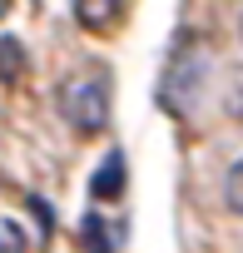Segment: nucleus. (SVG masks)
<instances>
[{
  "label": "nucleus",
  "instance_id": "obj_1",
  "mask_svg": "<svg viewBox=\"0 0 243 253\" xmlns=\"http://www.w3.org/2000/svg\"><path fill=\"white\" fill-rule=\"evenodd\" d=\"M203 75H208V45L199 35H179V45L164 65V80H159V104L174 119H189V109L203 89Z\"/></svg>",
  "mask_w": 243,
  "mask_h": 253
},
{
  "label": "nucleus",
  "instance_id": "obj_2",
  "mask_svg": "<svg viewBox=\"0 0 243 253\" xmlns=\"http://www.w3.org/2000/svg\"><path fill=\"white\" fill-rule=\"evenodd\" d=\"M60 114H65V124H70L80 139L104 134L109 129V80H104V70L70 75L60 84Z\"/></svg>",
  "mask_w": 243,
  "mask_h": 253
},
{
  "label": "nucleus",
  "instance_id": "obj_3",
  "mask_svg": "<svg viewBox=\"0 0 243 253\" xmlns=\"http://www.w3.org/2000/svg\"><path fill=\"white\" fill-rule=\"evenodd\" d=\"M124 184H129V169H124V154H109V159L99 164V174H94L89 194H94L99 204H109V199H119V194H124Z\"/></svg>",
  "mask_w": 243,
  "mask_h": 253
},
{
  "label": "nucleus",
  "instance_id": "obj_4",
  "mask_svg": "<svg viewBox=\"0 0 243 253\" xmlns=\"http://www.w3.org/2000/svg\"><path fill=\"white\" fill-rule=\"evenodd\" d=\"M119 10H124V0H75V20L94 35H104L119 20Z\"/></svg>",
  "mask_w": 243,
  "mask_h": 253
},
{
  "label": "nucleus",
  "instance_id": "obj_5",
  "mask_svg": "<svg viewBox=\"0 0 243 253\" xmlns=\"http://www.w3.org/2000/svg\"><path fill=\"white\" fill-rule=\"evenodd\" d=\"M20 75H25V50L15 35H5L0 40V80H20Z\"/></svg>",
  "mask_w": 243,
  "mask_h": 253
},
{
  "label": "nucleus",
  "instance_id": "obj_6",
  "mask_svg": "<svg viewBox=\"0 0 243 253\" xmlns=\"http://www.w3.org/2000/svg\"><path fill=\"white\" fill-rule=\"evenodd\" d=\"M0 253H30V238L15 218H0Z\"/></svg>",
  "mask_w": 243,
  "mask_h": 253
},
{
  "label": "nucleus",
  "instance_id": "obj_7",
  "mask_svg": "<svg viewBox=\"0 0 243 253\" xmlns=\"http://www.w3.org/2000/svg\"><path fill=\"white\" fill-rule=\"evenodd\" d=\"M223 199H228V209H233V213H243V159L223 174Z\"/></svg>",
  "mask_w": 243,
  "mask_h": 253
},
{
  "label": "nucleus",
  "instance_id": "obj_8",
  "mask_svg": "<svg viewBox=\"0 0 243 253\" xmlns=\"http://www.w3.org/2000/svg\"><path fill=\"white\" fill-rule=\"evenodd\" d=\"M84 238H89V253H114V243H109V228H104L94 213L84 218Z\"/></svg>",
  "mask_w": 243,
  "mask_h": 253
},
{
  "label": "nucleus",
  "instance_id": "obj_9",
  "mask_svg": "<svg viewBox=\"0 0 243 253\" xmlns=\"http://www.w3.org/2000/svg\"><path fill=\"white\" fill-rule=\"evenodd\" d=\"M228 114L243 124V80H238V84H233V94H228Z\"/></svg>",
  "mask_w": 243,
  "mask_h": 253
},
{
  "label": "nucleus",
  "instance_id": "obj_10",
  "mask_svg": "<svg viewBox=\"0 0 243 253\" xmlns=\"http://www.w3.org/2000/svg\"><path fill=\"white\" fill-rule=\"evenodd\" d=\"M10 5H15V0H0V20H5V15H10Z\"/></svg>",
  "mask_w": 243,
  "mask_h": 253
}]
</instances>
